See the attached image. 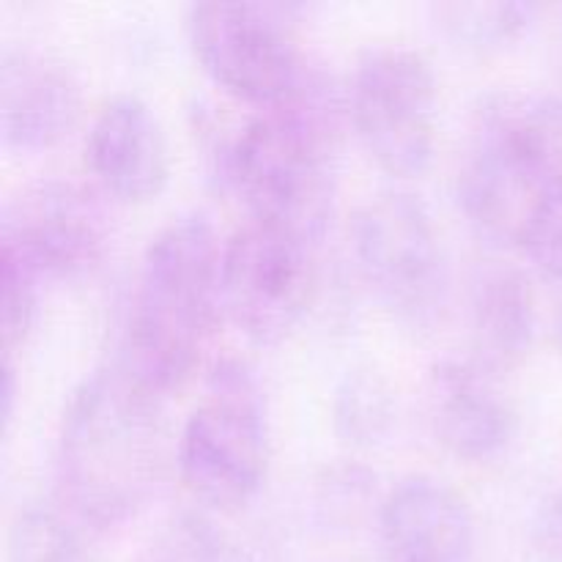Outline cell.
I'll list each match as a JSON object with an SVG mask.
<instances>
[{"instance_id":"19","label":"cell","mask_w":562,"mask_h":562,"mask_svg":"<svg viewBox=\"0 0 562 562\" xmlns=\"http://www.w3.org/2000/svg\"><path fill=\"white\" fill-rule=\"evenodd\" d=\"M225 532L201 510H179L159 521L137 562H228Z\"/></svg>"},{"instance_id":"1","label":"cell","mask_w":562,"mask_h":562,"mask_svg":"<svg viewBox=\"0 0 562 562\" xmlns=\"http://www.w3.org/2000/svg\"><path fill=\"white\" fill-rule=\"evenodd\" d=\"M157 404L119 362L69 393L55 434V492L77 525L115 530L148 503L162 470Z\"/></svg>"},{"instance_id":"16","label":"cell","mask_w":562,"mask_h":562,"mask_svg":"<svg viewBox=\"0 0 562 562\" xmlns=\"http://www.w3.org/2000/svg\"><path fill=\"white\" fill-rule=\"evenodd\" d=\"M541 5L521 3V0H445V3L428 5L434 27L448 38L450 44L472 53H492L508 44L519 42L530 27L536 25Z\"/></svg>"},{"instance_id":"2","label":"cell","mask_w":562,"mask_h":562,"mask_svg":"<svg viewBox=\"0 0 562 562\" xmlns=\"http://www.w3.org/2000/svg\"><path fill=\"white\" fill-rule=\"evenodd\" d=\"M346 102L322 66H311L283 102L247 115L217 154L220 176L247 206L318 241L335 203V148Z\"/></svg>"},{"instance_id":"6","label":"cell","mask_w":562,"mask_h":562,"mask_svg":"<svg viewBox=\"0 0 562 562\" xmlns=\"http://www.w3.org/2000/svg\"><path fill=\"white\" fill-rule=\"evenodd\" d=\"M351 250L395 322L428 329L448 305V258L431 209L409 190H379L357 206Z\"/></svg>"},{"instance_id":"23","label":"cell","mask_w":562,"mask_h":562,"mask_svg":"<svg viewBox=\"0 0 562 562\" xmlns=\"http://www.w3.org/2000/svg\"><path fill=\"white\" fill-rule=\"evenodd\" d=\"M527 532L547 562H562V492H547L532 503Z\"/></svg>"},{"instance_id":"13","label":"cell","mask_w":562,"mask_h":562,"mask_svg":"<svg viewBox=\"0 0 562 562\" xmlns=\"http://www.w3.org/2000/svg\"><path fill=\"white\" fill-rule=\"evenodd\" d=\"M86 165L104 195L143 203L170 173L168 137L151 104L132 91L104 99L86 132Z\"/></svg>"},{"instance_id":"24","label":"cell","mask_w":562,"mask_h":562,"mask_svg":"<svg viewBox=\"0 0 562 562\" xmlns=\"http://www.w3.org/2000/svg\"><path fill=\"white\" fill-rule=\"evenodd\" d=\"M3 426L9 428L11 420H14V404H16V371L14 360L11 357H3Z\"/></svg>"},{"instance_id":"8","label":"cell","mask_w":562,"mask_h":562,"mask_svg":"<svg viewBox=\"0 0 562 562\" xmlns=\"http://www.w3.org/2000/svg\"><path fill=\"white\" fill-rule=\"evenodd\" d=\"M291 5H187L184 27L198 64L234 99L269 108L296 91L311 64L291 33Z\"/></svg>"},{"instance_id":"17","label":"cell","mask_w":562,"mask_h":562,"mask_svg":"<svg viewBox=\"0 0 562 562\" xmlns=\"http://www.w3.org/2000/svg\"><path fill=\"white\" fill-rule=\"evenodd\" d=\"M393 387L371 368L346 371L333 390V428L340 442L351 448H373L384 442L395 426Z\"/></svg>"},{"instance_id":"22","label":"cell","mask_w":562,"mask_h":562,"mask_svg":"<svg viewBox=\"0 0 562 562\" xmlns=\"http://www.w3.org/2000/svg\"><path fill=\"white\" fill-rule=\"evenodd\" d=\"M514 245L536 272L562 283V190L547 192L527 209Z\"/></svg>"},{"instance_id":"14","label":"cell","mask_w":562,"mask_h":562,"mask_svg":"<svg viewBox=\"0 0 562 562\" xmlns=\"http://www.w3.org/2000/svg\"><path fill=\"white\" fill-rule=\"evenodd\" d=\"M80 113V80L55 49L5 42L0 49V135L9 148L58 143Z\"/></svg>"},{"instance_id":"3","label":"cell","mask_w":562,"mask_h":562,"mask_svg":"<svg viewBox=\"0 0 562 562\" xmlns=\"http://www.w3.org/2000/svg\"><path fill=\"white\" fill-rule=\"evenodd\" d=\"M220 252L203 212L170 217L143 250L115 362L154 398L187 382L225 316Z\"/></svg>"},{"instance_id":"7","label":"cell","mask_w":562,"mask_h":562,"mask_svg":"<svg viewBox=\"0 0 562 562\" xmlns=\"http://www.w3.org/2000/svg\"><path fill=\"white\" fill-rule=\"evenodd\" d=\"M346 115L366 151L393 176H417L437 148V71L423 49L379 42L355 60Z\"/></svg>"},{"instance_id":"15","label":"cell","mask_w":562,"mask_h":562,"mask_svg":"<svg viewBox=\"0 0 562 562\" xmlns=\"http://www.w3.org/2000/svg\"><path fill=\"white\" fill-rule=\"evenodd\" d=\"M536 294L521 269L483 263L470 283V335L475 357L492 373L519 366L536 338Z\"/></svg>"},{"instance_id":"9","label":"cell","mask_w":562,"mask_h":562,"mask_svg":"<svg viewBox=\"0 0 562 562\" xmlns=\"http://www.w3.org/2000/svg\"><path fill=\"white\" fill-rule=\"evenodd\" d=\"M307 236L272 220L247 217L223 239V313L256 344L285 338L305 316L316 289Z\"/></svg>"},{"instance_id":"10","label":"cell","mask_w":562,"mask_h":562,"mask_svg":"<svg viewBox=\"0 0 562 562\" xmlns=\"http://www.w3.org/2000/svg\"><path fill=\"white\" fill-rule=\"evenodd\" d=\"M0 247L47 280H80L104 261L110 220L97 192L71 179H38L3 203Z\"/></svg>"},{"instance_id":"5","label":"cell","mask_w":562,"mask_h":562,"mask_svg":"<svg viewBox=\"0 0 562 562\" xmlns=\"http://www.w3.org/2000/svg\"><path fill=\"white\" fill-rule=\"evenodd\" d=\"M267 464L269 415L261 379L245 357H220L176 442L181 483L198 503L234 510L256 497Z\"/></svg>"},{"instance_id":"20","label":"cell","mask_w":562,"mask_h":562,"mask_svg":"<svg viewBox=\"0 0 562 562\" xmlns=\"http://www.w3.org/2000/svg\"><path fill=\"white\" fill-rule=\"evenodd\" d=\"M376 472L357 461L327 464L313 481V510L327 527H349L376 505Z\"/></svg>"},{"instance_id":"11","label":"cell","mask_w":562,"mask_h":562,"mask_svg":"<svg viewBox=\"0 0 562 562\" xmlns=\"http://www.w3.org/2000/svg\"><path fill=\"white\" fill-rule=\"evenodd\" d=\"M426 415L437 442L472 464L508 453L519 434V412L497 373L472 357H442L428 368Z\"/></svg>"},{"instance_id":"12","label":"cell","mask_w":562,"mask_h":562,"mask_svg":"<svg viewBox=\"0 0 562 562\" xmlns=\"http://www.w3.org/2000/svg\"><path fill=\"white\" fill-rule=\"evenodd\" d=\"M376 532L387 562H475V516L464 494L412 472L382 494Z\"/></svg>"},{"instance_id":"21","label":"cell","mask_w":562,"mask_h":562,"mask_svg":"<svg viewBox=\"0 0 562 562\" xmlns=\"http://www.w3.org/2000/svg\"><path fill=\"white\" fill-rule=\"evenodd\" d=\"M42 278L16 252L0 247V344L3 357H14L25 344L38 313Z\"/></svg>"},{"instance_id":"4","label":"cell","mask_w":562,"mask_h":562,"mask_svg":"<svg viewBox=\"0 0 562 562\" xmlns=\"http://www.w3.org/2000/svg\"><path fill=\"white\" fill-rule=\"evenodd\" d=\"M554 190H562V99L516 86L483 93L456 173L467 220L514 245L527 209Z\"/></svg>"},{"instance_id":"18","label":"cell","mask_w":562,"mask_h":562,"mask_svg":"<svg viewBox=\"0 0 562 562\" xmlns=\"http://www.w3.org/2000/svg\"><path fill=\"white\" fill-rule=\"evenodd\" d=\"M9 562H97L69 516L49 505H25L5 536Z\"/></svg>"}]
</instances>
